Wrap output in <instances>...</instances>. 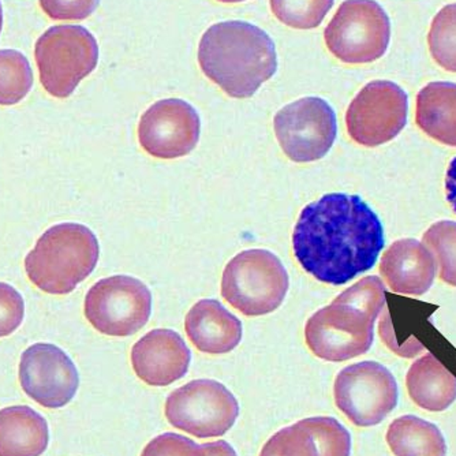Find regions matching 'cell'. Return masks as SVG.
<instances>
[{
	"mask_svg": "<svg viewBox=\"0 0 456 456\" xmlns=\"http://www.w3.org/2000/svg\"><path fill=\"white\" fill-rule=\"evenodd\" d=\"M384 228L353 194L332 193L302 209L294 228V256L322 283L342 286L368 273L384 248Z\"/></svg>",
	"mask_w": 456,
	"mask_h": 456,
	"instance_id": "6da1fadb",
	"label": "cell"
},
{
	"mask_svg": "<svg viewBox=\"0 0 456 456\" xmlns=\"http://www.w3.org/2000/svg\"><path fill=\"white\" fill-rule=\"evenodd\" d=\"M202 73L235 99L252 97L278 70L273 38L256 25L227 20L209 28L199 47Z\"/></svg>",
	"mask_w": 456,
	"mask_h": 456,
	"instance_id": "7a4b0ae2",
	"label": "cell"
},
{
	"mask_svg": "<svg viewBox=\"0 0 456 456\" xmlns=\"http://www.w3.org/2000/svg\"><path fill=\"white\" fill-rule=\"evenodd\" d=\"M386 286L368 276L345 289L332 304L307 320L305 340L320 360L345 362L370 350L375 322L386 305Z\"/></svg>",
	"mask_w": 456,
	"mask_h": 456,
	"instance_id": "3957f363",
	"label": "cell"
},
{
	"mask_svg": "<svg viewBox=\"0 0 456 456\" xmlns=\"http://www.w3.org/2000/svg\"><path fill=\"white\" fill-rule=\"evenodd\" d=\"M99 255V240L91 228L61 223L38 238L25 258V271L41 291L66 296L94 273Z\"/></svg>",
	"mask_w": 456,
	"mask_h": 456,
	"instance_id": "277c9868",
	"label": "cell"
},
{
	"mask_svg": "<svg viewBox=\"0 0 456 456\" xmlns=\"http://www.w3.org/2000/svg\"><path fill=\"white\" fill-rule=\"evenodd\" d=\"M289 286V273L281 261L268 250L252 248L225 265L222 296L245 316H265L283 304Z\"/></svg>",
	"mask_w": 456,
	"mask_h": 456,
	"instance_id": "5b68a950",
	"label": "cell"
},
{
	"mask_svg": "<svg viewBox=\"0 0 456 456\" xmlns=\"http://www.w3.org/2000/svg\"><path fill=\"white\" fill-rule=\"evenodd\" d=\"M35 59L43 88L51 96L66 99L96 69L99 47L86 28L58 25L36 41Z\"/></svg>",
	"mask_w": 456,
	"mask_h": 456,
	"instance_id": "8992f818",
	"label": "cell"
},
{
	"mask_svg": "<svg viewBox=\"0 0 456 456\" xmlns=\"http://www.w3.org/2000/svg\"><path fill=\"white\" fill-rule=\"evenodd\" d=\"M325 45L348 65L378 61L388 50L391 22L375 0H346L324 32Z\"/></svg>",
	"mask_w": 456,
	"mask_h": 456,
	"instance_id": "52a82bcc",
	"label": "cell"
},
{
	"mask_svg": "<svg viewBox=\"0 0 456 456\" xmlns=\"http://www.w3.org/2000/svg\"><path fill=\"white\" fill-rule=\"evenodd\" d=\"M84 312L100 334L132 337L150 320L152 294L142 281L132 276H110L89 289Z\"/></svg>",
	"mask_w": 456,
	"mask_h": 456,
	"instance_id": "ba28073f",
	"label": "cell"
},
{
	"mask_svg": "<svg viewBox=\"0 0 456 456\" xmlns=\"http://www.w3.org/2000/svg\"><path fill=\"white\" fill-rule=\"evenodd\" d=\"M238 416L237 398L215 380L191 381L171 392L166 401L167 421L199 439L224 436Z\"/></svg>",
	"mask_w": 456,
	"mask_h": 456,
	"instance_id": "9c48e42d",
	"label": "cell"
},
{
	"mask_svg": "<svg viewBox=\"0 0 456 456\" xmlns=\"http://www.w3.org/2000/svg\"><path fill=\"white\" fill-rule=\"evenodd\" d=\"M334 396L338 409L355 427H375L395 410L398 383L386 366L363 361L340 370Z\"/></svg>",
	"mask_w": 456,
	"mask_h": 456,
	"instance_id": "30bf717a",
	"label": "cell"
},
{
	"mask_svg": "<svg viewBox=\"0 0 456 456\" xmlns=\"http://www.w3.org/2000/svg\"><path fill=\"white\" fill-rule=\"evenodd\" d=\"M273 127L284 155L296 163L320 160L337 140V115L320 97H304L284 107Z\"/></svg>",
	"mask_w": 456,
	"mask_h": 456,
	"instance_id": "8fae6325",
	"label": "cell"
},
{
	"mask_svg": "<svg viewBox=\"0 0 456 456\" xmlns=\"http://www.w3.org/2000/svg\"><path fill=\"white\" fill-rule=\"evenodd\" d=\"M409 97L392 81H371L346 112L348 135L362 147L383 145L401 134L407 123Z\"/></svg>",
	"mask_w": 456,
	"mask_h": 456,
	"instance_id": "7c38bea8",
	"label": "cell"
},
{
	"mask_svg": "<svg viewBox=\"0 0 456 456\" xmlns=\"http://www.w3.org/2000/svg\"><path fill=\"white\" fill-rule=\"evenodd\" d=\"M20 383L36 403L61 409L76 396L79 375L71 358L58 346L36 343L20 357Z\"/></svg>",
	"mask_w": 456,
	"mask_h": 456,
	"instance_id": "4fadbf2b",
	"label": "cell"
},
{
	"mask_svg": "<svg viewBox=\"0 0 456 456\" xmlns=\"http://www.w3.org/2000/svg\"><path fill=\"white\" fill-rule=\"evenodd\" d=\"M201 120L196 110L181 99L155 102L141 117L138 140L153 158L171 160L189 155L196 148Z\"/></svg>",
	"mask_w": 456,
	"mask_h": 456,
	"instance_id": "5bb4252c",
	"label": "cell"
},
{
	"mask_svg": "<svg viewBox=\"0 0 456 456\" xmlns=\"http://www.w3.org/2000/svg\"><path fill=\"white\" fill-rule=\"evenodd\" d=\"M350 432L332 417H312L273 435L260 456H350Z\"/></svg>",
	"mask_w": 456,
	"mask_h": 456,
	"instance_id": "9a60e30c",
	"label": "cell"
},
{
	"mask_svg": "<svg viewBox=\"0 0 456 456\" xmlns=\"http://www.w3.org/2000/svg\"><path fill=\"white\" fill-rule=\"evenodd\" d=\"M191 361V350L175 330H151L132 348L133 369L148 386L167 387L181 380Z\"/></svg>",
	"mask_w": 456,
	"mask_h": 456,
	"instance_id": "2e32d148",
	"label": "cell"
},
{
	"mask_svg": "<svg viewBox=\"0 0 456 456\" xmlns=\"http://www.w3.org/2000/svg\"><path fill=\"white\" fill-rule=\"evenodd\" d=\"M381 275L394 293L422 296L436 278L437 265L424 243L411 238L396 240L386 250Z\"/></svg>",
	"mask_w": 456,
	"mask_h": 456,
	"instance_id": "e0dca14e",
	"label": "cell"
},
{
	"mask_svg": "<svg viewBox=\"0 0 456 456\" xmlns=\"http://www.w3.org/2000/svg\"><path fill=\"white\" fill-rule=\"evenodd\" d=\"M184 328L194 347L207 354H227L242 339V322L215 299L197 302Z\"/></svg>",
	"mask_w": 456,
	"mask_h": 456,
	"instance_id": "ac0fdd59",
	"label": "cell"
},
{
	"mask_svg": "<svg viewBox=\"0 0 456 456\" xmlns=\"http://www.w3.org/2000/svg\"><path fill=\"white\" fill-rule=\"evenodd\" d=\"M50 443L47 419L29 406L0 410V456H41Z\"/></svg>",
	"mask_w": 456,
	"mask_h": 456,
	"instance_id": "d6986e66",
	"label": "cell"
},
{
	"mask_svg": "<svg viewBox=\"0 0 456 456\" xmlns=\"http://www.w3.org/2000/svg\"><path fill=\"white\" fill-rule=\"evenodd\" d=\"M416 120L433 140L456 148V84L430 82L417 96Z\"/></svg>",
	"mask_w": 456,
	"mask_h": 456,
	"instance_id": "ffe728a7",
	"label": "cell"
},
{
	"mask_svg": "<svg viewBox=\"0 0 456 456\" xmlns=\"http://www.w3.org/2000/svg\"><path fill=\"white\" fill-rule=\"evenodd\" d=\"M410 398L428 411H444L456 401V378L428 353L412 363L406 378Z\"/></svg>",
	"mask_w": 456,
	"mask_h": 456,
	"instance_id": "44dd1931",
	"label": "cell"
},
{
	"mask_svg": "<svg viewBox=\"0 0 456 456\" xmlns=\"http://www.w3.org/2000/svg\"><path fill=\"white\" fill-rule=\"evenodd\" d=\"M387 443L396 456H444L447 444L439 428L416 416L396 419L387 430Z\"/></svg>",
	"mask_w": 456,
	"mask_h": 456,
	"instance_id": "7402d4cb",
	"label": "cell"
},
{
	"mask_svg": "<svg viewBox=\"0 0 456 456\" xmlns=\"http://www.w3.org/2000/svg\"><path fill=\"white\" fill-rule=\"evenodd\" d=\"M33 86V73L24 53L0 50V106H14Z\"/></svg>",
	"mask_w": 456,
	"mask_h": 456,
	"instance_id": "603a6c76",
	"label": "cell"
},
{
	"mask_svg": "<svg viewBox=\"0 0 456 456\" xmlns=\"http://www.w3.org/2000/svg\"><path fill=\"white\" fill-rule=\"evenodd\" d=\"M428 43L433 61L444 70L456 73V4L443 7L433 18Z\"/></svg>",
	"mask_w": 456,
	"mask_h": 456,
	"instance_id": "cb8c5ba5",
	"label": "cell"
},
{
	"mask_svg": "<svg viewBox=\"0 0 456 456\" xmlns=\"http://www.w3.org/2000/svg\"><path fill=\"white\" fill-rule=\"evenodd\" d=\"M335 0H271V9L281 22L294 29L320 27Z\"/></svg>",
	"mask_w": 456,
	"mask_h": 456,
	"instance_id": "d4e9b609",
	"label": "cell"
},
{
	"mask_svg": "<svg viewBox=\"0 0 456 456\" xmlns=\"http://www.w3.org/2000/svg\"><path fill=\"white\" fill-rule=\"evenodd\" d=\"M424 242L432 248L440 265V279L456 287V222L442 220L430 225Z\"/></svg>",
	"mask_w": 456,
	"mask_h": 456,
	"instance_id": "484cf974",
	"label": "cell"
},
{
	"mask_svg": "<svg viewBox=\"0 0 456 456\" xmlns=\"http://www.w3.org/2000/svg\"><path fill=\"white\" fill-rule=\"evenodd\" d=\"M25 302L14 287L0 281V338L10 337L24 322Z\"/></svg>",
	"mask_w": 456,
	"mask_h": 456,
	"instance_id": "4316f807",
	"label": "cell"
},
{
	"mask_svg": "<svg viewBox=\"0 0 456 456\" xmlns=\"http://www.w3.org/2000/svg\"><path fill=\"white\" fill-rule=\"evenodd\" d=\"M141 456H204L201 445L176 433H163L148 443Z\"/></svg>",
	"mask_w": 456,
	"mask_h": 456,
	"instance_id": "83f0119b",
	"label": "cell"
},
{
	"mask_svg": "<svg viewBox=\"0 0 456 456\" xmlns=\"http://www.w3.org/2000/svg\"><path fill=\"white\" fill-rule=\"evenodd\" d=\"M100 0H38L41 9L55 20H82L91 17Z\"/></svg>",
	"mask_w": 456,
	"mask_h": 456,
	"instance_id": "f1b7e54d",
	"label": "cell"
},
{
	"mask_svg": "<svg viewBox=\"0 0 456 456\" xmlns=\"http://www.w3.org/2000/svg\"><path fill=\"white\" fill-rule=\"evenodd\" d=\"M445 199L456 214V156L451 160L445 175Z\"/></svg>",
	"mask_w": 456,
	"mask_h": 456,
	"instance_id": "f546056e",
	"label": "cell"
},
{
	"mask_svg": "<svg viewBox=\"0 0 456 456\" xmlns=\"http://www.w3.org/2000/svg\"><path fill=\"white\" fill-rule=\"evenodd\" d=\"M204 456H238L234 448L224 440L201 444Z\"/></svg>",
	"mask_w": 456,
	"mask_h": 456,
	"instance_id": "4dcf8cb0",
	"label": "cell"
},
{
	"mask_svg": "<svg viewBox=\"0 0 456 456\" xmlns=\"http://www.w3.org/2000/svg\"><path fill=\"white\" fill-rule=\"evenodd\" d=\"M2 28H4V10H2V4H0V32H2Z\"/></svg>",
	"mask_w": 456,
	"mask_h": 456,
	"instance_id": "1f68e13d",
	"label": "cell"
},
{
	"mask_svg": "<svg viewBox=\"0 0 456 456\" xmlns=\"http://www.w3.org/2000/svg\"><path fill=\"white\" fill-rule=\"evenodd\" d=\"M222 4H240V2H245V0H219Z\"/></svg>",
	"mask_w": 456,
	"mask_h": 456,
	"instance_id": "d6a6232c",
	"label": "cell"
}]
</instances>
